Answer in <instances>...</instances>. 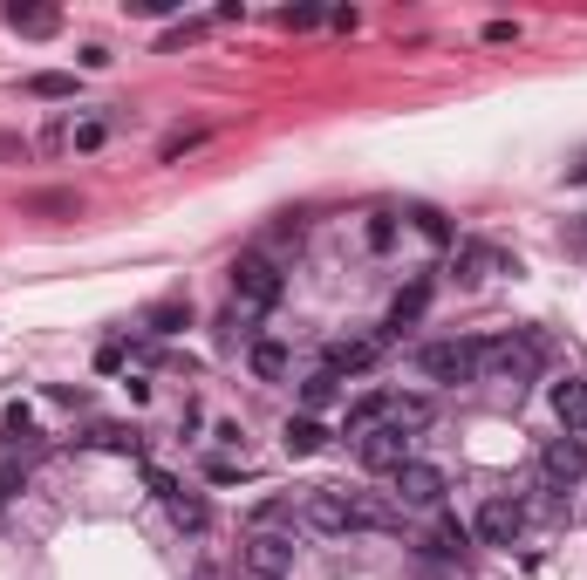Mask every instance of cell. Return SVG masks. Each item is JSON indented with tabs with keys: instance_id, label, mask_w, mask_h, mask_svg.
Instances as JSON below:
<instances>
[{
	"instance_id": "cell-37",
	"label": "cell",
	"mask_w": 587,
	"mask_h": 580,
	"mask_svg": "<svg viewBox=\"0 0 587 580\" xmlns=\"http://www.w3.org/2000/svg\"><path fill=\"white\" fill-rule=\"evenodd\" d=\"M198 580H212V574H198Z\"/></svg>"
},
{
	"instance_id": "cell-28",
	"label": "cell",
	"mask_w": 587,
	"mask_h": 580,
	"mask_svg": "<svg viewBox=\"0 0 587 580\" xmlns=\"http://www.w3.org/2000/svg\"><path fill=\"white\" fill-rule=\"evenodd\" d=\"M410 226L424 232V239H437V246H444V239H451V226H444V219H437L431 205H417V212H410Z\"/></svg>"
},
{
	"instance_id": "cell-21",
	"label": "cell",
	"mask_w": 587,
	"mask_h": 580,
	"mask_svg": "<svg viewBox=\"0 0 587 580\" xmlns=\"http://www.w3.org/2000/svg\"><path fill=\"white\" fill-rule=\"evenodd\" d=\"M185 321H192L185 301H157V308H144V328H151V335H178Z\"/></svg>"
},
{
	"instance_id": "cell-12",
	"label": "cell",
	"mask_w": 587,
	"mask_h": 580,
	"mask_svg": "<svg viewBox=\"0 0 587 580\" xmlns=\"http://www.w3.org/2000/svg\"><path fill=\"white\" fill-rule=\"evenodd\" d=\"M376 355H383V342H376V335H349V342L328 348V362H321V369H328V376H355V369H369Z\"/></svg>"
},
{
	"instance_id": "cell-17",
	"label": "cell",
	"mask_w": 587,
	"mask_h": 580,
	"mask_svg": "<svg viewBox=\"0 0 587 580\" xmlns=\"http://www.w3.org/2000/svg\"><path fill=\"white\" fill-rule=\"evenodd\" d=\"M335 396H342V376H328V369H314L308 383H301V410H328V403H335Z\"/></svg>"
},
{
	"instance_id": "cell-4",
	"label": "cell",
	"mask_w": 587,
	"mask_h": 580,
	"mask_svg": "<svg viewBox=\"0 0 587 580\" xmlns=\"http://www.w3.org/2000/svg\"><path fill=\"white\" fill-rule=\"evenodd\" d=\"M274 301H280V267L260 260V253H246V260L233 267V308L253 321V314H267Z\"/></svg>"
},
{
	"instance_id": "cell-27",
	"label": "cell",
	"mask_w": 587,
	"mask_h": 580,
	"mask_svg": "<svg viewBox=\"0 0 587 580\" xmlns=\"http://www.w3.org/2000/svg\"><path fill=\"white\" fill-rule=\"evenodd\" d=\"M205 28H212V21H178L171 35L157 41V48H164V55H178V48H185V41H198V35H205Z\"/></svg>"
},
{
	"instance_id": "cell-9",
	"label": "cell",
	"mask_w": 587,
	"mask_h": 580,
	"mask_svg": "<svg viewBox=\"0 0 587 580\" xmlns=\"http://www.w3.org/2000/svg\"><path fill=\"white\" fill-rule=\"evenodd\" d=\"M540 471H547V485H581V471H587V444L581 437H553L547 451H540Z\"/></svg>"
},
{
	"instance_id": "cell-5",
	"label": "cell",
	"mask_w": 587,
	"mask_h": 580,
	"mask_svg": "<svg viewBox=\"0 0 587 580\" xmlns=\"http://www.w3.org/2000/svg\"><path fill=\"white\" fill-rule=\"evenodd\" d=\"M355 458H362V471H396V464H410V430H396L390 417L369 424L355 437Z\"/></svg>"
},
{
	"instance_id": "cell-11",
	"label": "cell",
	"mask_w": 587,
	"mask_h": 580,
	"mask_svg": "<svg viewBox=\"0 0 587 580\" xmlns=\"http://www.w3.org/2000/svg\"><path fill=\"white\" fill-rule=\"evenodd\" d=\"M28 458H35V437H7V444H0V512L28 485Z\"/></svg>"
},
{
	"instance_id": "cell-35",
	"label": "cell",
	"mask_w": 587,
	"mask_h": 580,
	"mask_svg": "<svg viewBox=\"0 0 587 580\" xmlns=\"http://www.w3.org/2000/svg\"><path fill=\"white\" fill-rule=\"evenodd\" d=\"M0 157H28V144H21V137H7V130H0Z\"/></svg>"
},
{
	"instance_id": "cell-3",
	"label": "cell",
	"mask_w": 587,
	"mask_h": 580,
	"mask_svg": "<svg viewBox=\"0 0 587 580\" xmlns=\"http://www.w3.org/2000/svg\"><path fill=\"white\" fill-rule=\"evenodd\" d=\"M478 355H485V342H471V335L424 342L417 348V376L424 383H478Z\"/></svg>"
},
{
	"instance_id": "cell-10",
	"label": "cell",
	"mask_w": 587,
	"mask_h": 580,
	"mask_svg": "<svg viewBox=\"0 0 587 580\" xmlns=\"http://www.w3.org/2000/svg\"><path fill=\"white\" fill-rule=\"evenodd\" d=\"M553 417H560V437H581L587 444V376L553 383Z\"/></svg>"
},
{
	"instance_id": "cell-24",
	"label": "cell",
	"mask_w": 587,
	"mask_h": 580,
	"mask_svg": "<svg viewBox=\"0 0 587 580\" xmlns=\"http://www.w3.org/2000/svg\"><path fill=\"white\" fill-rule=\"evenodd\" d=\"M294 505H301V499H267L260 512H253V533H274V526H294Z\"/></svg>"
},
{
	"instance_id": "cell-31",
	"label": "cell",
	"mask_w": 587,
	"mask_h": 580,
	"mask_svg": "<svg viewBox=\"0 0 587 580\" xmlns=\"http://www.w3.org/2000/svg\"><path fill=\"white\" fill-rule=\"evenodd\" d=\"M314 21H328V14H321V7H287V14H280L287 35H301V28H314Z\"/></svg>"
},
{
	"instance_id": "cell-20",
	"label": "cell",
	"mask_w": 587,
	"mask_h": 580,
	"mask_svg": "<svg viewBox=\"0 0 587 580\" xmlns=\"http://www.w3.org/2000/svg\"><path fill=\"white\" fill-rule=\"evenodd\" d=\"M171 526H178V533H205V526H212V512H205V499H192V492H178V499H171Z\"/></svg>"
},
{
	"instance_id": "cell-23",
	"label": "cell",
	"mask_w": 587,
	"mask_h": 580,
	"mask_svg": "<svg viewBox=\"0 0 587 580\" xmlns=\"http://www.w3.org/2000/svg\"><path fill=\"white\" fill-rule=\"evenodd\" d=\"M390 424L396 430H424L431 424V403H424V396H390Z\"/></svg>"
},
{
	"instance_id": "cell-14",
	"label": "cell",
	"mask_w": 587,
	"mask_h": 580,
	"mask_svg": "<svg viewBox=\"0 0 587 580\" xmlns=\"http://www.w3.org/2000/svg\"><path fill=\"white\" fill-rule=\"evenodd\" d=\"M287 362H294L287 342H253V348H246V369H253L260 383H280V376H287Z\"/></svg>"
},
{
	"instance_id": "cell-6",
	"label": "cell",
	"mask_w": 587,
	"mask_h": 580,
	"mask_svg": "<svg viewBox=\"0 0 587 580\" xmlns=\"http://www.w3.org/2000/svg\"><path fill=\"white\" fill-rule=\"evenodd\" d=\"M246 567H253V580H287L294 574V533H246Z\"/></svg>"
},
{
	"instance_id": "cell-16",
	"label": "cell",
	"mask_w": 587,
	"mask_h": 580,
	"mask_svg": "<svg viewBox=\"0 0 587 580\" xmlns=\"http://www.w3.org/2000/svg\"><path fill=\"white\" fill-rule=\"evenodd\" d=\"M485 273H506V253H492V246H465V253H458V280L478 287Z\"/></svg>"
},
{
	"instance_id": "cell-13",
	"label": "cell",
	"mask_w": 587,
	"mask_h": 580,
	"mask_svg": "<svg viewBox=\"0 0 587 580\" xmlns=\"http://www.w3.org/2000/svg\"><path fill=\"white\" fill-rule=\"evenodd\" d=\"M280 444H287V458H314V451L328 444V424H321V417H287V424H280Z\"/></svg>"
},
{
	"instance_id": "cell-33",
	"label": "cell",
	"mask_w": 587,
	"mask_h": 580,
	"mask_svg": "<svg viewBox=\"0 0 587 580\" xmlns=\"http://www.w3.org/2000/svg\"><path fill=\"white\" fill-rule=\"evenodd\" d=\"M123 362H130V348H123V342H103V348H96V369H103V376H117Z\"/></svg>"
},
{
	"instance_id": "cell-22",
	"label": "cell",
	"mask_w": 587,
	"mask_h": 580,
	"mask_svg": "<svg viewBox=\"0 0 587 580\" xmlns=\"http://www.w3.org/2000/svg\"><path fill=\"white\" fill-rule=\"evenodd\" d=\"M424 301H431V287H424V280H417V287H403V294H396V308H390V328H396V335H403V328H410V321H417V314H424Z\"/></svg>"
},
{
	"instance_id": "cell-25",
	"label": "cell",
	"mask_w": 587,
	"mask_h": 580,
	"mask_svg": "<svg viewBox=\"0 0 587 580\" xmlns=\"http://www.w3.org/2000/svg\"><path fill=\"white\" fill-rule=\"evenodd\" d=\"M96 444H110V451H130V458L144 451V437H137V430H123V424H103V430H96Z\"/></svg>"
},
{
	"instance_id": "cell-32",
	"label": "cell",
	"mask_w": 587,
	"mask_h": 580,
	"mask_svg": "<svg viewBox=\"0 0 587 580\" xmlns=\"http://www.w3.org/2000/svg\"><path fill=\"white\" fill-rule=\"evenodd\" d=\"M192 144H205V130H171V137H164V164H171V157H185Z\"/></svg>"
},
{
	"instance_id": "cell-36",
	"label": "cell",
	"mask_w": 587,
	"mask_h": 580,
	"mask_svg": "<svg viewBox=\"0 0 587 580\" xmlns=\"http://www.w3.org/2000/svg\"><path fill=\"white\" fill-rule=\"evenodd\" d=\"M567 185H587V151H581V164H567Z\"/></svg>"
},
{
	"instance_id": "cell-18",
	"label": "cell",
	"mask_w": 587,
	"mask_h": 580,
	"mask_svg": "<svg viewBox=\"0 0 587 580\" xmlns=\"http://www.w3.org/2000/svg\"><path fill=\"white\" fill-rule=\"evenodd\" d=\"M110 144V116H76L69 123V151H103Z\"/></svg>"
},
{
	"instance_id": "cell-2",
	"label": "cell",
	"mask_w": 587,
	"mask_h": 580,
	"mask_svg": "<svg viewBox=\"0 0 587 580\" xmlns=\"http://www.w3.org/2000/svg\"><path fill=\"white\" fill-rule=\"evenodd\" d=\"M533 369H540V342H533V335H499V342H485V355H478V383L526 389Z\"/></svg>"
},
{
	"instance_id": "cell-26",
	"label": "cell",
	"mask_w": 587,
	"mask_h": 580,
	"mask_svg": "<svg viewBox=\"0 0 587 580\" xmlns=\"http://www.w3.org/2000/svg\"><path fill=\"white\" fill-rule=\"evenodd\" d=\"M369 246H376V253L396 246V212H369Z\"/></svg>"
},
{
	"instance_id": "cell-1",
	"label": "cell",
	"mask_w": 587,
	"mask_h": 580,
	"mask_svg": "<svg viewBox=\"0 0 587 580\" xmlns=\"http://www.w3.org/2000/svg\"><path fill=\"white\" fill-rule=\"evenodd\" d=\"M390 526H396L390 505L362 499V492H335V485H314L294 505V533H390Z\"/></svg>"
},
{
	"instance_id": "cell-15",
	"label": "cell",
	"mask_w": 587,
	"mask_h": 580,
	"mask_svg": "<svg viewBox=\"0 0 587 580\" xmlns=\"http://www.w3.org/2000/svg\"><path fill=\"white\" fill-rule=\"evenodd\" d=\"M7 28H14V35H55L62 14H55V7H21V0H14V7H7Z\"/></svg>"
},
{
	"instance_id": "cell-30",
	"label": "cell",
	"mask_w": 587,
	"mask_h": 580,
	"mask_svg": "<svg viewBox=\"0 0 587 580\" xmlns=\"http://www.w3.org/2000/svg\"><path fill=\"white\" fill-rule=\"evenodd\" d=\"M28 212H76V192H35Z\"/></svg>"
},
{
	"instance_id": "cell-19",
	"label": "cell",
	"mask_w": 587,
	"mask_h": 580,
	"mask_svg": "<svg viewBox=\"0 0 587 580\" xmlns=\"http://www.w3.org/2000/svg\"><path fill=\"white\" fill-rule=\"evenodd\" d=\"M28 96H41V103H69V96H76V76L41 69V76H28Z\"/></svg>"
},
{
	"instance_id": "cell-29",
	"label": "cell",
	"mask_w": 587,
	"mask_h": 580,
	"mask_svg": "<svg viewBox=\"0 0 587 580\" xmlns=\"http://www.w3.org/2000/svg\"><path fill=\"white\" fill-rule=\"evenodd\" d=\"M205 478H212V485H239V478H246V458H212Z\"/></svg>"
},
{
	"instance_id": "cell-8",
	"label": "cell",
	"mask_w": 587,
	"mask_h": 580,
	"mask_svg": "<svg viewBox=\"0 0 587 580\" xmlns=\"http://www.w3.org/2000/svg\"><path fill=\"white\" fill-rule=\"evenodd\" d=\"M526 533V505L519 499H485L478 505V540L485 546H512Z\"/></svg>"
},
{
	"instance_id": "cell-34",
	"label": "cell",
	"mask_w": 587,
	"mask_h": 580,
	"mask_svg": "<svg viewBox=\"0 0 587 580\" xmlns=\"http://www.w3.org/2000/svg\"><path fill=\"white\" fill-rule=\"evenodd\" d=\"M144 485H151V492H157V499H164V505H171V499H178V492H185V485H178L171 471H144Z\"/></svg>"
},
{
	"instance_id": "cell-7",
	"label": "cell",
	"mask_w": 587,
	"mask_h": 580,
	"mask_svg": "<svg viewBox=\"0 0 587 580\" xmlns=\"http://www.w3.org/2000/svg\"><path fill=\"white\" fill-rule=\"evenodd\" d=\"M390 485H396V499H403V505H444V471H437V464H424V458L396 464Z\"/></svg>"
}]
</instances>
